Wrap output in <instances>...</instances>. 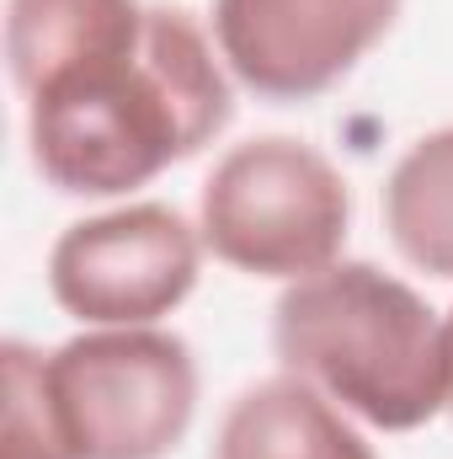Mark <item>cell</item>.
<instances>
[{
	"label": "cell",
	"instance_id": "6da1fadb",
	"mask_svg": "<svg viewBox=\"0 0 453 459\" xmlns=\"http://www.w3.org/2000/svg\"><path fill=\"white\" fill-rule=\"evenodd\" d=\"M5 59L32 166L75 198H117L198 155L229 123V65L182 11L150 0H11Z\"/></svg>",
	"mask_w": 453,
	"mask_h": 459
},
{
	"label": "cell",
	"instance_id": "7a4b0ae2",
	"mask_svg": "<svg viewBox=\"0 0 453 459\" xmlns=\"http://www.w3.org/2000/svg\"><path fill=\"white\" fill-rule=\"evenodd\" d=\"M272 342L288 374L384 433H411L449 406V326L373 262H331L283 289Z\"/></svg>",
	"mask_w": 453,
	"mask_h": 459
},
{
	"label": "cell",
	"instance_id": "3957f363",
	"mask_svg": "<svg viewBox=\"0 0 453 459\" xmlns=\"http://www.w3.org/2000/svg\"><path fill=\"white\" fill-rule=\"evenodd\" d=\"M352 198L341 171L304 139L261 134L235 144L203 182V246L251 278L299 283L341 262Z\"/></svg>",
	"mask_w": 453,
	"mask_h": 459
},
{
	"label": "cell",
	"instance_id": "277c9868",
	"mask_svg": "<svg viewBox=\"0 0 453 459\" xmlns=\"http://www.w3.org/2000/svg\"><path fill=\"white\" fill-rule=\"evenodd\" d=\"M43 385L75 459H166L198 411L192 347L160 326H97L54 347Z\"/></svg>",
	"mask_w": 453,
	"mask_h": 459
},
{
	"label": "cell",
	"instance_id": "5b68a950",
	"mask_svg": "<svg viewBox=\"0 0 453 459\" xmlns=\"http://www.w3.org/2000/svg\"><path fill=\"white\" fill-rule=\"evenodd\" d=\"M198 267L203 230L166 204H128L54 240L48 289L86 326H155L192 294Z\"/></svg>",
	"mask_w": 453,
	"mask_h": 459
},
{
	"label": "cell",
	"instance_id": "8992f818",
	"mask_svg": "<svg viewBox=\"0 0 453 459\" xmlns=\"http://www.w3.org/2000/svg\"><path fill=\"white\" fill-rule=\"evenodd\" d=\"M400 0H214V43L240 86L272 102H304L395 27Z\"/></svg>",
	"mask_w": 453,
	"mask_h": 459
},
{
	"label": "cell",
	"instance_id": "52a82bcc",
	"mask_svg": "<svg viewBox=\"0 0 453 459\" xmlns=\"http://www.w3.org/2000/svg\"><path fill=\"white\" fill-rule=\"evenodd\" d=\"M214 459H379L331 395L299 374H272L229 401Z\"/></svg>",
	"mask_w": 453,
	"mask_h": 459
},
{
	"label": "cell",
	"instance_id": "ba28073f",
	"mask_svg": "<svg viewBox=\"0 0 453 459\" xmlns=\"http://www.w3.org/2000/svg\"><path fill=\"white\" fill-rule=\"evenodd\" d=\"M384 230L411 267L453 278V128L422 134L395 160L384 182Z\"/></svg>",
	"mask_w": 453,
	"mask_h": 459
},
{
	"label": "cell",
	"instance_id": "9c48e42d",
	"mask_svg": "<svg viewBox=\"0 0 453 459\" xmlns=\"http://www.w3.org/2000/svg\"><path fill=\"white\" fill-rule=\"evenodd\" d=\"M0 395H5V417H0V459H75L48 385H43V352L27 342H5L0 352Z\"/></svg>",
	"mask_w": 453,
	"mask_h": 459
},
{
	"label": "cell",
	"instance_id": "30bf717a",
	"mask_svg": "<svg viewBox=\"0 0 453 459\" xmlns=\"http://www.w3.org/2000/svg\"><path fill=\"white\" fill-rule=\"evenodd\" d=\"M443 326H449V406H453V310L443 316Z\"/></svg>",
	"mask_w": 453,
	"mask_h": 459
}]
</instances>
